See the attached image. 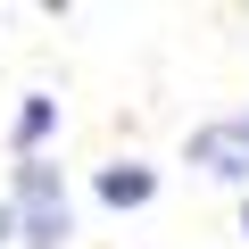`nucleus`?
<instances>
[{"instance_id": "nucleus-1", "label": "nucleus", "mask_w": 249, "mask_h": 249, "mask_svg": "<svg viewBox=\"0 0 249 249\" xmlns=\"http://www.w3.org/2000/svg\"><path fill=\"white\" fill-rule=\"evenodd\" d=\"M17 232H25V249H58L67 241V183H58L50 158L17 166Z\"/></svg>"}, {"instance_id": "nucleus-3", "label": "nucleus", "mask_w": 249, "mask_h": 249, "mask_svg": "<svg viewBox=\"0 0 249 249\" xmlns=\"http://www.w3.org/2000/svg\"><path fill=\"white\" fill-rule=\"evenodd\" d=\"M150 191H158L150 166H108V175H100V199H108V208H142Z\"/></svg>"}, {"instance_id": "nucleus-5", "label": "nucleus", "mask_w": 249, "mask_h": 249, "mask_svg": "<svg viewBox=\"0 0 249 249\" xmlns=\"http://www.w3.org/2000/svg\"><path fill=\"white\" fill-rule=\"evenodd\" d=\"M9 232H17V208H0V241H9Z\"/></svg>"}, {"instance_id": "nucleus-2", "label": "nucleus", "mask_w": 249, "mask_h": 249, "mask_svg": "<svg viewBox=\"0 0 249 249\" xmlns=\"http://www.w3.org/2000/svg\"><path fill=\"white\" fill-rule=\"evenodd\" d=\"M191 166H208L224 183H249V133H241V116L232 124H199L191 133Z\"/></svg>"}, {"instance_id": "nucleus-6", "label": "nucleus", "mask_w": 249, "mask_h": 249, "mask_svg": "<svg viewBox=\"0 0 249 249\" xmlns=\"http://www.w3.org/2000/svg\"><path fill=\"white\" fill-rule=\"evenodd\" d=\"M241 232H249V208H241Z\"/></svg>"}, {"instance_id": "nucleus-7", "label": "nucleus", "mask_w": 249, "mask_h": 249, "mask_svg": "<svg viewBox=\"0 0 249 249\" xmlns=\"http://www.w3.org/2000/svg\"><path fill=\"white\" fill-rule=\"evenodd\" d=\"M241 133H249V116H241Z\"/></svg>"}, {"instance_id": "nucleus-4", "label": "nucleus", "mask_w": 249, "mask_h": 249, "mask_svg": "<svg viewBox=\"0 0 249 249\" xmlns=\"http://www.w3.org/2000/svg\"><path fill=\"white\" fill-rule=\"evenodd\" d=\"M50 124H58V100H25V108H17V150H25V158H34V142L50 133Z\"/></svg>"}]
</instances>
